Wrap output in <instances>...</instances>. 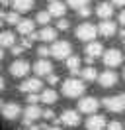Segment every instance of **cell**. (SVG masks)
<instances>
[{
	"instance_id": "1",
	"label": "cell",
	"mask_w": 125,
	"mask_h": 130,
	"mask_svg": "<svg viewBox=\"0 0 125 130\" xmlns=\"http://www.w3.org/2000/svg\"><path fill=\"white\" fill-rule=\"evenodd\" d=\"M61 91H62V95H65V97L78 99V97H82V95L86 93V85H84V81L70 77V79H67V81H62Z\"/></svg>"
},
{
	"instance_id": "2",
	"label": "cell",
	"mask_w": 125,
	"mask_h": 130,
	"mask_svg": "<svg viewBox=\"0 0 125 130\" xmlns=\"http://www.w3.org/2000/svg\"><path fill=\"white\" fill-rule=\"evenodd\" d=\"M102 105L106 106L111 112H123L125 110V93H119V95H113V97H106L102 99Z\"/></svg>"
},
{
	"instance_id": "3",
	"label": "cell",
	"mask_w": 125,
	"mask_h": 130,
	"mask_svg": "<svg viewBox=\"0 0 125 130\" xmlns=\"http://www.w3.org/2000/svg\"><path fill=\"white\" fill-rule=\"evenodd\" d=\"M49 51H51V55L55 57V59H67V57L72 53V45H70L67 40H62V41H53V45L49 47Z\"/></svg>"
},
{
	"instance_id": "4",
	"label": "cell",
	"mask_w": 125,
	"mask_h": 130,
	"mask_svg": "<svg viewBox=\"0 0 125 130\" xmlns=\"http://www.w3.org/2000/svg\"><path fill=\"white\" fill-rule=\"evenodd\" d=\"M74 36H76L80 41H92L96 36H98V28L90 22H84V24H80L74 30Z\"/></svg>"
},
{
	"instance_id": "5",
	"label": "cell",
	"mask_w": 125,
	"mask_h": 130,
	"mask_svg": "<svg viewBox=\"0 0 125 130\" xmlns=\"http://www.w3.org/2000/svg\"><path fill=\"white\" fill-rule=\"evenodd\" d=\"M102 59H104V65L108 67V69H113V67H119L121 61H123V53L119 51V49L111 47L108 51H104L102 53Z\"/></svg>"
},
{
	"instance_id": "6",
	"label": "cell",
	"mask_w": 125,
	"mask_h": 130,
	"mask_svg": "<svg viewBox=\"0 0 125 130\" xmlns=\"http://www.w3.org/2000/svg\"><path fill=\"white\" fill-rule=\"evenodd\" d=\"M98 108H100V101L96 97H84L78 101V110L84 114H94Z\"/></svg>"
},
{
	"instance_id": "7",
	"label": "cell",
	"mask_w": 125,
	"mask_h": 130,
	"mask_svg": "<svg viewBox=\"0 0 125 130\" xmlns=\"http://www.w3.org/2000/svg\"><path fill=\"white\" fill-rule=\"evenodd\" d=\"M8 69H10L12 77H18V79H20V77H25V75L29 73L31 65H29V61H25V59H16Z\"/></svg>"
},
{
	"instance_id": "8",
	"label": "cell",
	"mask_w": 125,
	"mask_h": 130,
	"mask_svg": "<svg viewBox=\"0 0 125 130\" xmlns=\"http://www.w3.org/2000/svg\"><path fill=\"white\" fill-rule=\"evenodd\" d=\"M41 108L37 105H27L25 106V110H23V124L25 126H29L31 122H35L37 118H41Z\"/></svg>"
},
{
	"instance_id": "9",
	"label": "cell",
	"mask_w": 125,
	"mask_h": 130,
	"mask_svg": "<svg viewBox=\"0 0 125 130\" xmlns=\"http://www.w3.org/2000/svg\"><path fill=\"white\" fill-rule=\"evenodd\" d=\"M20 114H22V106L18 103H6V105H2V116L6 120H16Z\"/></svg>"
},
{
	"instance_id": "10",
	"label": "cell",
	"mask_w": 125,
	"mask_h": 130,
	"mask_svg": "<svg viewBox=\"0 0 125 130\" xmlns=\"http://www.w3.org/2000/svg\"><path fill=\"white\" fill-rule=\"evenodd\" d=\"M98 81L104 89H109V87H115L117 85V73L113 69H106L102 75H98Z\"/></svg>"
},
{
	"instance_id": "11",
	"label": "cell",
	"mask_w": 125,
	"mask_h": 130,
	"mask_svg": "<svg viewBox=\"0 0 125 130\" xmlns=\"http://www.w3.org/2000/svg\"><path fill=\"white\" fill-rule=\"evenodd\" d=\"M33 71H35L37 77H47L49 73H53V63H51L49 59H45V57H41L39 61H35Z\"/></svg>"
},
{
	"instance_id": "12",
	"label": "cell",
	"mask_w": 125,
	"mask_h": 130,
	"mask_svg": "<svg viewBox=\"0 0 125 130\" xmlns=\"http://www.w3.org/2000/svg\"><path fill=\"white\" fill-rule=\"evenodd\" d=\"M115 32H117V26L115 22H111V18L102 20L100 26H98V34H102L104 38H111V36H115Z\"/></svg>"
},
{
	"instance_id": "13",
	"label": "cell",
	"mask_w": 125,
	"mask_h": 130,
	"mask_svg": "<svg viewBox=\"0 0 125 130\" xmlns=\"http://www.w3.org/2000/svg\"><path fill=\"white\" fill-rule=\"evenodd\" d=\"M59 122H62L65 126H78L80 124V116H78V110H65V112L61 114V118H59Z\"/></svg>"
},
{
	"instance_id": "14",
	"label": "cell",
	"mask_w": 125,
	"mask_h": 130,
	"mask_svg": "<svg viewBox=\"0 0 125 130\" xmlns=\"http://www.w3.org/2000/svg\"><path fill=\"white\" fill-rule=\"evenodd\" d=\"M106 118L102 116V114H96L94 112L92 116H88V120H86V128L88 130H104L106 128Z\"/></svg>"
},
{
	"instance_id": "15",
	"label": "cell",
	"mask_w": 125,
	"mask_h": 130,
	"mask_svg": "<svg viewBox=\"0 0 125 130\" xmlns=\"http://www.w3.org/2000/svg\"><path fill=\"white\" fill-rule=\"evenodd\" d=\"M41 87H43V83L39 81L37 77H33V79H25L20 85V91L22 93H37V91H41Z\"/></svg>"
},
{
	"instance_id": "16",
	"label": "cell",
	"mask_w": 125,
	"mask_h": 130,
	"mask_svg": "<svg viewBox=\"0 0 125 130\" xmlns=\"http://www.w3.org/2000/svg\"><path fill=\"white\" fill-rule=\"evenodd\" d=\"M47 12H49L51 16L62 18V16H65V12H67V6L62 4L61 0H51V2H49V8H47Z\"/></svg>"
},
{
	"instance_id": "17",
	"label": "cell",
	"mask_w": 125,
	"mask_h": 130,
	"mask_svg": "<svg viewBox=\"0 0 125 130\" xmlns=\"http://www.w3.org/2000/svg\"><path fill=\"white\" fill-rule=\"evenodd\" d=\"M84 53L88 57H94V59H96V57H100L102 53H104V45H102L100 41H88V45H86V49H84Z\"/></svg>"
},
{
	"instance_id": "18",
	"label": "cell",
	"mask_w": 125,
	"mask_h": 130,
	"mask_svg": "<svg viewBox=\"0 0 125 130\" xmlns=\"http://www.w3.org/2000/svg\"><path fill=\"white\" fill-rule=\"evenodd\" d=\"M33 6H35V0H12V8L16 12H20V14L29 12Z\"/></svg>"
},
{
	"instance_id": "19",
	"label": "cell",
	"mask_w": 125,
	"mask_h": 130,
	"mask_svg": "<svg viewBox=\"0 0 125 130\" xmlns=\"http://www.w3.org/2000/svg\"><path fill=\"white\" fill-rule=\"evenodd\" d=\"M37 40H41V41H55L57 40V30L51 28L49 24L43 26V30L37 34Z\"/></svg>"
},
{
	"instance_id": "20",
	"label": "cell",
	"mask_w": 125,
	"mask_h": 130,
	"mask_svg": "<svg viewBox=\"0 0 125 130\" xmlns=\"http://www.w3.org/2000/svg\"><path fill=\"white\" fill-rule=\"evenodd\" d=\"M33 28H35V22H33V20H20V22L16 24V30H18V34H22V36L31 34Z\"/></svg>"
},
{
	"instance_id": "21",
	"label": "cell",
	"mask_w": 125,
	"mask_h": 130,
	"mask_svg": "<svg viewBox=\"0 0 125 130\" xmlns=\"http://www.w3.org/2000/svg\"><path fill=\"white\" fill-rule=\"evenodd\" d=\"M96 14H98L102 20H106V18H111V14H113V4H109V2H102V4H98V8H96Z\"/></svg>"
},
{
	"instance_id": "22",
	"label": "cell",
	"mask_w": 125,
	"mask_h": 130,
	"mask_svg": "<svg viewBox=\"0 0 125 130\" xmlns=\"http://www.w3.org/2000/svg\"><path fill=\"white\" fill-rule=\"evenodd\" d=\"M57 99H59V95H57V91H55V89H45V91H41L39 101L45 103V105H55Z\"/></svg>"
},
{
	"instance_id": "23",
	"label": "cell",
	"mask_w": 125,
	"mask_h": 130,
	"mask_svg": "<svg viewBox=\"0 0 125 130\" xmlns=\"http://www.w3.org/2000/svg\"><path fill=\"white\" fill-rule=\"evenodd\" d=\"M67 67L72 75H78L80 73V57L78 55H69L67 57Z\"/></svg>"
},
{
	"instance_id": "24",
	"label": "cell",
	"mask_w": 125,
	"mask_h": 130,
	"mask_svg": "<svg viewBox=\"0 0 125 130\" xmlns=\"http://www.w3.org/2000/svg\"><path fill=\"white\" fill-rule=\"evenodd\" d=\"M16 43L14 32H0V47H12Z\"/></svg>"
},
{
	"instance_id": "25",
	"label": "cell",
	"mask_w": 125,
	"mask_h": 130,
	"mask_svg": "<svg viewBox=\"0 0 125 130\" xmlns=\"http://www.w3.org/2000/svg\"><path fill=\"white\" fill-rule=\"evenodd\" d=\"M80 75H82V81H94V79H98V71L94 69L92 65L80 69Z\"/></svg>"
},
{
	"instance_id": "26",
	"label": "cell",
	"mask_w": 125,
	"mask_h": 130,
	"mask_svg": "<svg viewBox=\"0 0 125 130\" xmlns=\"http://www.w3.org/2000/svg\"><path fill=\"white\" fill-rule=\"evenodd\" d=\"M4 22H6V24H12V26H16L18 22H20V12H16V10L8 12L6 16H4Z\"/></svg>"
},
{
	"instance_id": "27",
	"label": "cell",
	"mask_w": 125,
	"mask_h": 130,
	"mask_svg": "<svg viewBox=\"0 0 125 130\" xmlns=\"http://www.w3.org/2000/svg\"><path fill=\"white\" fill-rule=\"evenodd\" d=\"M35 22H37V24H41V26H47L49 22H51V14H49L47 10H43V12H39V14H37Z\"/></svg>"
},
{
	"instance_id": "28",
	"label": "cell",
	"mask_w": 125,
	"mask_h": 130,
	"mask_svg": "<svg viewBox=\"0 0 125 130\" xmlns=\"http://www.w3.org/2000/svg\"><path fill=\"white\" fill-rule=\"evenodd\" d=\"M67 4H69L70 8H80V6H88L90 4V0H67Z\"/></svg>"
},
{
	"instance_id": "29",
	"label": "cell",
	"mask_w": 125,
	"mask_h": 130,
	"mask_svg": "<svg viewBox=\"0 0 125 130\" xmlns=\"http://www.w3.org/2000/svg\"><path fill=\"white\" fill-rule=\"evenodd\" d=\"M57 28H59V30H62V32H67V30L70 28V22L67 20V18H59V22H57Z\"/></svg>"
},
{
	"instance_id": "30",
	"label": "cell",
	"mask_w": 125,
	"mask_h": 130,
	"mask_svg": "<svg viewBox=\"0 0 125 130\" xmlns=\"http://www.w3.org/2000/svg\"><path fill=\"white\" fill-rule=\"evenodd\" d=\"M76 14L80 18H88L90 14H92V10L88 8V6H80V8H76Z\"/></svg>"
},
{
	"instance_id": "31",
	"label": "cell",
	"mask_w": 125,
	"mask_h": 130,
	"mask_svg": "<svg viewBox=\"0 0 125 130\" xmlns=\"http://www.w3.org/2000/svg\"><path fill=\"white\" fill-rule=\"evenodd\" d=\"M106 126H108V130H123V124H121V122H117V120L109 122V124H106Z\"/></svg>"
},
{
	"instance_id": "32",
	"label": "cell",
	"mask_w": 125,
	"mask_h": 130,
	"mask_svg": "<svg viewBox=\"0 0 125 130\" xmlns=\"http://www.w3.org/2000/svg\"><path fill=\"white\" fill-rule=\"evenodd\" d=\"M37 55H39V57H49V55H51V51H49V47H47V45H41V47L37 49Z\"/></svg>"
},
{
	"instance_id": "33",
	"label": "cell",
	"mask_w": 125,
	"mask_h": 130,
	"mask_svg": "<svg viewBox=\"0 0 125 130\" xmlns=\"http://www.w3.org/2000/svg\"><path fill=\"white\" fill-rule=\"evenodd\" d=\"M27 105H37V101H39V97L35 95V93H27Z\"/></svg>"
},
{
	"instance_id": "34",
	"label": "cell",
	"mask_w": 125,
	"mask_h": 130,
	"mask_svg": "<svg viewBox=\"0 0 125 130\" xmlns=\"http://www.w3.org/2000/svg\"><path fill=\"white\" fill-rule=\"evenodd\" d=\"M12 53H14V57L22 55V53H23V47H22V45H16V43H14V45H12Z\"/></svg>"
},
{
	"instance_id": "35",
	"label": "cell",
	"mask_w": 125,
	"mask_h": 130,
	"mask_svg": "<svg viewBox=\"0 0 125 130\" xmlns=\"http://www.w3.org/2000/svg\"><path fill=\"white\" fill-rule=\"evenodd\" d=\"M41 116H43V118H47V120H53V118H55V112L49 108V110H43V112H41Z\"/></svg>"
},
{
	"instance_id": "36",
	"label": "cell",
	"mask_w": 125,
	"mask_h": 130,
	"mask_svg": "<svg viewBox=\"0 0 125 130\" xmlns=\"http://www.w3.org/2000/svg\"><path fill=\"white\" fill-rule=\"evenodd\" d=\"M47 77H49V85H57V83H59V77H57V75L49 73V75H47Z\"/></svg>"
},
{
	"instance_id": "37",
	"label": "cell",
	"mask_w": 125,
	"mask_h": 130,
	"mask_svg": "<svg viewBox=\"0 0 125 130\" xmlns=\"http://www.w3.org/2000/svg\"><path fill=\"white\" fill-rule=\"evenodd\" d=\"M31 43H33V41H31L29 38L25 36V38H23V40H22V47H23V49H25V47H31Z\"/></svg>"
},
{
	"instance_id": "38",
	"label": "cell",
	"mask_w": 125,
	"mask_h": 130,
	"mask_svg": "<svg viewBox=\"0 0 125 130\" xmlns=\"http://www.w3.org/2000/svg\"><path fill=\"white\" fill-rule=\"evenodd\" d=\"M119 24L125 26V10H121V14H119Z\"/></svg>"
},
{
	"instance_id": "39",
	"label": "cell",
	"mask_w": 125,
	"mask_h": 130,
	"mask_svg": "<svg viewBox=\"0 0 125 130\" xmlns=\"http://www.w3.org/2000/svg\"><path fill=\"white\" fill-rule=\"evenodd\" d=\"M113 6H125V0H111Z\"/></svg>"
},
{
	"instance_id": "40",
	"label": "cell",
	"mask_w": 125,
	"mask_h": 130,
	"mask_svg": "<svg viewBox=\"0 0 125 130\" xmlns=\"http://www.w3.org/2000/svg\"><path fill=\"white\" fill-rule=\"evenodd\" d=\"M29 126H31L29 130H43V128H41V126H37V124H29Z\"/></svg>"
},
{
	"instance_id": "41",
	"label": "cell",
	"mask_w": 125,
	"mask_h": 130,
	"mask_svg": "<svg viewBox=\"0 0 125 130\" xmlns=\"http://www.w3.org/2000/svg\"><path fill=\"white\" fill-rule=\"evenodd\" d=\"M119 38H121V41L125 43V30H121V32H119Z\"/></svg>"
},
{
	"instance_id": "42",
	"label": "cell",
	"mask_w": 125,
	"mask_h": 130,
	"mask_svg": "<svg viewBox=\"0 0 125 130\" xmlns=\"http://www.w3.org/2000/svg\"><path fill=\"white\" fill-rule=\"evenodd\" d=\"M4 85H6V83H4V79H2V77H0V91L4 89Z\"/></svg>"
},
{
	"instance_id": "43",
	"label": "cell",
	"mask_w": 125,
	"mask_h": 130,
	"mask_svg": "<svg viewBox=\"0 0 125 130\" xmlns=\"http://www.w3.org/2000/svg\"><path fill=\"white\" fill-rule=\"evenodd\" d=\"M43 130H61L59 126H49V128H43Z\"/></svg>"
},
{
	"instance_id": "44",
	"label": "cell",
	"mask_w": 125,
	"mask_h": 130,
	"mask_svg": "<svg viewBox=\"0 0 125 130\" xmlns=\"http://www.w3.org/2000/svg\"><path fill=\"white\" fill-rule=\"evenodd\" d=\"M4 16H6V12H4V10H0V20H4Z\"/></svg>"
},
{
	"instance_id": "45",
	"label": "cell",
	"mask_w": 125,
	"mask_h": 130,
	"mask_svg": "<svg viewBox=\"0 0 125 130\" xmlns=\"http://www.w3.org/2000/svg\"><path fill=\"white\" fill-rule=\"evenodd\" d=\"M2 57H4V51H2V47H0V61H2Z\"/></svg>"
},
{
	"instance_id": "46",
	"label": "cell",
	"mask_w": 125,
	"mask_h": 130,
	"mask_svg": "<svg viewBox=\"0 0 125 130\" xmlns=\"http://www.w3.org/2000/svg\"><path fill=\"white\" fill-rule=\"evenodd\" d=\"M2 24H4V20H0V28H2Z\"/></svg>"
},
{
	"instance_id": "47",
	"label": "cell",
	"mask_w": 125,
	"mask_h": 130,
	"mask_svg": "<svg viewBox=\"0 0 125 130\" xmlns=\"http://www.w3.org/2000/svg\"><path fill=\"white\" fill-rule=\"evenodd\" d=\"M0 108H2V99H0Z\"/></svg>"
},
{
	"instance_id": "48",
	"label": "cell",
	"mask_w": 125,
	"mask_h": 130,
	"mask_svg": "<svg viewBox=\"0 0 125 130\" xmlns=\"http://www.w3.org/2000/svg\"><path fill=\"white\" fill-rule=\"evenodd\" d=\"M123 77H125V69H123Z\"/></svg>"
},
{
	"instance_id": "49",
	"label": "cell",
	"mask_w": 125,
	"mask_h": 130,
	"mask_svg": "<svg viewBox=\"0 0 125 130\" xmlns=\"http://www.w3.org/2000/svg\"><path fill=\"white\" fill-rule=\"evenodd\" d=\"M20 130H25V128H20Z\"/></svg>"
},
{
	"instance_id": "50",
	"label": "cell",
	"mask_w": 125,
	"mask_h": 130,
	"mask_svg": "<svg viewBox=\"0 0 125 130\" xmlns=\"http://www.w3.org/2000/svg\"><path fill=\"white\" fill-rule=\"evenodd\" d=\"M49 2H51V0H49Z\"/></svg>"
}]
</instances>
